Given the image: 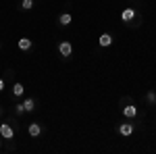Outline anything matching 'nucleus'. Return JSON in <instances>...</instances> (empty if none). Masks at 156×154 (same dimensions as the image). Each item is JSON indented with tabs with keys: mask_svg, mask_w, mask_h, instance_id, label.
<instances>
[{
	"mask_svg": "<svg viewBox=\"0 0 156 154\" xmlns=\"http://www.w3.org/2000/svg\"><path fill=\"white\" fill-rule=\"evenodd\" d=\"M4 90V79H0V92Z\"/></svg>",
	"mask_w": 156,
	"mask_h": 154,
	"instance_id": "2eb2a0df",
	"label": "nucleus"
},
{
	"mask_svg": "<svg viewBox=\"0 0 156 154\" xmlns=\"http://www.w3.org/2000/svg\"><path fill=\"white\" fill-rule=\"evenodd\" d=\"M0 146H2V142H0Z\"/></svg>",
	"mask_w": 156,
	"mask_h": 154,
	"instance_id": "dca6fc26",
	"label": "nucleus"
},
{
	"mask_svg": "<svg viewBox=\"0 0 156 154\" xmlns=\"http://www.w3.org/2000/svg\"><path fill=\"white\" fill-rule=\"evenodd\" d=\"M15 113H17V115H19V117H21V115H23V113H25L23 104H17V106H15Z\"/></svg>",
	"mask_w": 156,
	"mask_h": 154,
	"instance_id": "4468645a",
	"label": "nucleus"
},
{
	"mask_svg": "<svg viewBox=\"0 0 156 154\" xmlns=\"http://www.w3.org/2000/svg\"><path fill=\"white\" fill-rule=\"evenodd\" d=\"M17 46H19V50H29V48L34 46V40H29V38H21L19 42H17Z\"/></svg>",
	"mask_w": 156,
	"mask_h": 154,
	"instance_id": "423d86ee",
	"label": "nucleus"
},
{
	"mask_svg": "<svg viewBox=\"0 0 156 154\" xmlns=\"http://www.w3.org/2000/svg\"><path fill=\"white\" fill-rule=\"evenodd\" d=\"M0 138H4V140H12L15 138V127L11 123H0Z\"/></svg>",
	"mask_w": 156,
	"mask_h": 154,
	"instance_id": "f257e3e1",
	"label": "nucleus"
},
{
	"mask_svg": "<svg viewBox=\"0 0 156 154\" xmlns=\"http://www.w3.org/2000/svg\"><path fill=\"white\" fill-rule=\"evenodd\" d=\"M154 96H156V92H154Z\"/></svg>",
	"mask_w": 156,
	"mask_h": 154,
	"instance_id": "f3484780",
	"label": "nucleus"
},
{
	"mask_svg": "<svg viewBox=\"0 0 156 154\" xmlns=\"http://www.w3.org/2000/svg\"><path fill=\"white\" fill-rule=\"evenodd\" d=\"M21 9L23 11H31L34 9V0H21Z\"/></svg>",
	"mask_w": 156,
	"mask_h": 154,
	"instance_id": "f8f14e48",
	"label": "nucleus"
},
{
	"mask_svg": "<svg viewBox=\"0 0 156 154\" xmlns=\"http://www.w3.org/2000/svg\"><path fill=\"white\" fill-rule=\"evenodd\" d=\"M71 21H73V17L69 15V13H62L58 17V23L62 25V27H67V25H71Z\"/></svg>",
	"mask_w": 156,
	"mask_h": 154,
	"instance_id": "9d476101",
	"label": "nucleus"
},
{
	"mask_svg": "<svg viewBox=\"0 0 156 154\" xmlns=\"http://www.w3.org/2000/svg\"><path fill=\"white\" fill-rule=\"evenodd\" d=\"M58 52H60V56L69 59V56L73 54V46H71V42H67V40H65V42H60V44H58Z\"/></svg>",
	"mask_w": 156,
	"mask_h": 154,
	"instance_id": "f03ea898",
	"label": "nucleus"
},
{
	"mask_svg": "<svg viewBox=\"0 0 156 154\" xmlns=\"http://www.w3.org/2000/svg\"><path fill=\"white\" fill-rule=\"evenodd\" d=\"M27 133H29L31 138H37V135L42 133V127H40V123H29V127H27Z\"/></svg>",
	"mask_w": 156,
	"mask_h": 154,
	"instance_id": "0eeeda50",
	"label": "nucleus"
},
{
	"mask_svg": "<svg viewBox=\"0 0 156 154\" xmlns=\"http://www.w3.org/2000/svg\"><path fill=\"white\" fill-rule=\"evenodd\" d=\"M146 100H148L150 104H154V102H156V96H154V92H150V94L146 96Z\"/></svg>",
	"mask_w": 156,
	"mask_h": 154,
	"instance_id": "ddd939ff",
	"label": "nucleus"
},
{
	"mask_svg": "<svg viewBox=\"0 0 156 154\" xmlns=\"http://www.w3.org/2000/svg\"><path fill=\"white\" fill-rule=\"evenodd\" d=\"M123 115H125L127 119H135V117H137V106H135V104L123 106Z\"/></svg>",
	"mask_w": 156,
	"mask_h": 154,
	"instance_id": "39448f33",
	"label": "nucleus"
},
{
	"mask_svg": "<svg viewBox=\"0 0 156 154\" xmlns=\"http://www.w3.org/2000/svg\"><path fill=\"white\" fill-rule=\"evenodd\" d=\"M135 15H137L135 9H133V6H127V9H123V13H121V19H123L125 23H131L133 19H135Z\"/></svg>",
	"mask_w": 156,
	"mask_h": 154,
	"instance_id": "7ed1b4c3",
	"label": "nucleus"
},
{
	"mask_svg": "<svg viewBox=\"0 0 156 154\" xmlns=\"http://www.w3.org/2000/svg\"><path fill=\"white\" fill-rule=\"evenodd\" d=\"M133 129H135L133 123H121L119 125V133L123 135V138H129V135L133 133Z\"/></svg>",
	"mask_w": 156,
	"mask_h": 154,
	"instance_id": "20e7f679",
	"label": "nucleus"
},
{
	"mask_svg": "<svg viewBox=\"0 0 156 154\" xmlns=\"http://www.w3.org/2000/svg\"><path fill=\"white\" fill-rule=\"evenodd\" d=\"M12 94H15V98L23 96V94H25V88H23V83H15V85H12Z\"/></svg>",
	"mask_w": 156,
	"mask_h": 154,
	"instance_id": "9b49d317",
	"label": "nucleus"
},
{
	"mask_svg": "<svg viewBox=\"0 0 156 154\" xmlns=\"http://www.w3.org/2000/svg\"><path fill=\"white\" fill-rule=\"evenodd\" d=\"M23 108H25V113H34V110H36V100H34V98H25Z\"/></svg>",
	"mask_w": 156,
	"mask_h": 154,
	"instance_id": "6e6552de",
	"label": "nucleus"
},
{
	"mask_svg": "<svg viewBox=\"0 0 156 154\" xmlns=\"http://www.w3.org/2000/svg\"><path fill=\"white\" fill-rule=\"evenodd\" d=\"M98 42H100V46H102V48H106V46H110V44H112V36H110V34H102Z\"/></svg>",
	"mask_w": 156,
	"mask_h": 154,
	"instance_id": "1a4fd4ad",
	"label": "nucleus"
}]
</instances>
